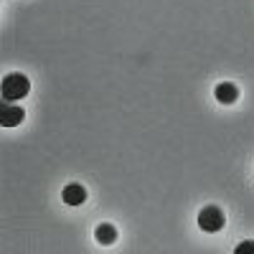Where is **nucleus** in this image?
Instances as JSON below:
<instances>
[{"label":"nucleus","mask_w":254,"mask_h":254,"mask_svg":"<svg viewBox=\"0 0 254 254\" xmlns=\"http://www.w3.org/2000/svg\"><path fill=\"white\" fill-rule=\"evenodd\" d=\"M198 226L208 234H214V231H221L224 229V211L219 206H206L201 214H198Z\"/></svg>","instance_id":"nucleus-2"},{"label":"nucleus","mask_w":254,"mask_h":254,"mask_svg":"<svg viewBox=\"0 0 254 254\" xmlns=\"http://www.w3.org/2000/svg\"><path fill=\"white\" fill-rule=\"evenodd\" d=\"M216 99L224 102V104H231V102H237L239 99V87H234L231 81H224L216 87Z\"/></svg>","instance_id":"nucleus-5"},{"label":"nucleus","mask_w":254,"mask_h":254,"mask_svg":"<svg viewBox=\"0 0 254 254\" xmlns=\"http://www.w3.org/2000/svg\"><path fill=\"white\" fill-rule=\"evenodd\" d=\"M31 92V81L23 74H8L3 79V99L5 102H18Z\"/></svg>","instance_id":"nucleus-1"},{"label":"nucleus","mask_w":254,"mask_h":254,"mask_svg":"<svg viewBox=\"0 0 254 254\" xmlns=\"http://www.w3.org/2000/svg\"><path fill=\"white\" fill-rule=\"evenodd\" d=\"M61 198H64V203H69V206H81L84 201H87V188H84L81 183H69L66 188L61 190Z\"/></svg>","instance_id":"nucleus-4"},{"label":"nucleus","mask_w":254,"mask_h":254,"mask_svg":"<svg viewBox=\"0 0 254 254\" xmlns=\"http://www.w3.org/2000/svg\"><path fill=\"white\" fill-rule=\"evenodd\" d=\"M94 237H97L99 244H112V242H117V229L112 224H99L97 231H94Z\"/></svg>","instance_id":"nucleus-6"},{"label":"nucleus","mask_w":254,"mask_h":254,"mask_svg":"<svg viewBox=\"0 0 254 254\" xmlns=\"http://www.w3.org/2000/svg\"><path fill=\"white\" fill-rule=\"evenodd\" d=\"M234 254H254V242H252V239L239 242V244H237V249H234Z\"/></svg>","instance_id":"nucleus-7"},{"label":"nucleus","mask_w":254,"mask_h":254,"mask_svg":"<svg viewBox=\"0 0 254 254\" xmlns=\"http://www.w3.org/2000/svg\"><path fill=\"white\" fill-rule=\"evenodd\" d=\"M23 122V107H15L13 102L0 104V125L3 127H15Z\"/></svg>","instance_id":"nucleus-3"}]
</instances>
